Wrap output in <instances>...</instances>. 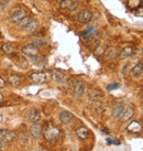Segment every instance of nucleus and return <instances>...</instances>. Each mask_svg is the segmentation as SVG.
<instances>
[{"mask_svg":"<svg viewBox=\"0 0 143 151\" xmlns=\"http://www.w3.org/2000/svg\"><path fill=\"white\" fill-rule=\"evenodd\" d=\"M59 134H61V130H59L57 127H54V126L49 127V128L44 131V137H45V139L49 140V141L56 140V139L59 137Z\"/></svg>","mask_w":143,"mask_h":151,"instance_id":"obj_1","label":"nucleus"},{"mask_svg":"<svg viewBox=\"0 0 143 151\" xmlns=\"http://www.w3.org/2000/svg\"><path fill=\"white\" fill-rule=\"evenodd\" d=\"M73 91H74V95L76 98H80L84 96L85 92H86V84L82 81H76L73 84Z\"/></svg>","mask_w":143,"mask_h":151,"instance_id":"obj_2","label":"nucleus"},{"mask_svg":"<svg viewBox=\"0 0 143 151\" xmlns=\"http://www.w3.org/2000/svg\"><path fill=\"white\" fill-rule=\"evenodd\" d=\"M59 120L61 122L65 125V126H69L72 125L74 120H75V117H74V115L71 113V111H67V110H63V111H61L59 113Z\"/></svg>","mask_w":143,"mask_h":151,"instance_id":"obj_3","label":"nucleus"},{"mask_svg":"<svg viewBox=\"0 0 143 151\" xmlns=\"http://www.w3.org/2000/svg\"><path fill=\"white\" fill-rule=\"evenodd\" d=\"M51 78L54 81L55 83H59V84H63L67 81L66 74L63 71H59V70H53L51 72Z\"/></svg>","mask_w":143,"mask_h":151,"instance_id":"obj_4","label":"nucleus"},{"mask_svg":"<svg viewBox=\"0 0 143 151\" xmlns=\"http://www.w3.org/2000/svg\"><path fill=\"white\" fill-rule=\"evenodd\" d=\"M30 78L35 84H44L47 82V74L44 72H34L30 75Z\"/></svg>","mask_w":143,"mask_h":151,"instance_id":"obj_5","label":"nucleus"},{"mask_svg":"<svg viewBox=\"0 0 143 151\" xmlns=\"http://www.w3.org/2000/svg\"><path fill=\"white\" fill-rule=\"evenodd\" d=\"M133 115H134V109H133V107L132 106H127V107H124L121 115L119 116V120L121 122H126L128 120H130L131 118L133 117Z\"/></svg>","mask_w":143,"mask_h":151,"instance_id":"obj_6","label":"nucleus"},{"mask_svg":"<svg viewBox=\"0 0 143 151\" xmlns=\"http://www.w3.org/2000/svg\"><path fill=\"white\" fill-rule=\"evenodd\" d=\"M92 19H93V13L90 12L89 10H82L77 14V21L79 23H83V24H86V23L90 22Z\"/></svg>","mask_w":143,"mask_h":151,"instance_id":"obj_7","label":"nucleus"},{"mask_svg":"<svg viewBox=\"0 0 143 151\" xmlns=\"http://www.w3.org/2000/svg\"><path fill=\"white\" fill-rule=\"evenodd\" d=\"M105 58L107 61H114V59H117V56L119 55V51L116 46H108L105 50Z\"/></svg>","mask_w":143,"mask_h":151,"instance_id":"obj_8","label":"nucleus"},{"mask_svg":"<svg viewBox=\"0 0 143 151\" xmlns=\"http://www.w3.org/2000/svg\"><path fill=\"white\" fill-rule=\"evenodd\" d=\"M22 52L23 54L26 55L28 58H31V56H36L39 55V49L36 45L34 44H28L22 47Z\"/></svg>","mask_w":143,"mask_h":151,"instance_id":"obj_9","label":"nucleus"},{"mask_svg":"<svg viewBox=\"0 0 143 151\" xmlns=\"http://www.w3.org/2000/svg\"><path fill=\"white\" fill-rule=\"evenodd\" d=\"M127 130H128L130 134H139V132H141L143 130V127L139 122L133 120V122H131L130 124L127 126Z\"/></svg>","mask_w":143,"mask_h":151,"instance_id":"obj_10","label":"nucleus"},{"mask_svg":"<svg viewBox=\"0 0 143 151\" xmlns=\"http://www.w3.org/2000/svg\"><path fill=\"white\" fill-rule=\"evenodd\" d=\"M26 16V11H25L24 9H18L16 10L10 16V22H12V23H17L21 20L22 18L25 17Z\"/></svg>","mask_w":143,"mask_h":151,"instance_id":"obj_11","label":"nucleus"},{"mask_svg":"<svg viewBox=\"0 0 143 151\" xmlns=\"http://www.w3.org/2000/svg\"><path fill=\"white\" fill-rule=\"evenodd\" d=\"M123 109H124V104L122 101L114 103V105L112 106V110H111V116L114 118H119V116L123 111Z\"/></svg>","mask_w":143,"mask_h":151,"instance_id":"obj_12","label":"nucleus"},{"mask_svg":"<svg viewBox=\"0 0 143 151\" xmlns=\"http://www.w3.org/2000/svg\"><path fill=\"white\" fill-rule=\"evenodd\" d=\"M42 126L40 125V124H36V122H34L32 126L30 127V134L31 136L33 137V138H40L41 136H42Z\"/></svg>","mask_w":143,"mask_h":151,"instance_id":"obj_13","label":"nucleus"},{"mask_svg":"<svg viewBox=\"0 0 143 151\" xmlns=\"http://www.w3.org/2000/svg\"><path fill=\"white\" fill-rule=\"evenodd\" d=\"M29 120L31 122H39L40 120H41V114H40V111H39L38 109L35 108H32L31 110L29 111Z\"/></svg>","mask_w":143,"mask_h":151,"instance_id":"obj_14","label":"nucleus"},{"mask_svg":"<svg viewBox=\"0 0 143 151\" xmlns=\"http://www.w3.org/2000/svg\"><path fill=\"white\" fill-rule=\"evenodd\" d=\"M21 81H22V77L20 75H18V74H11L8 77L9 84L11 85V86H13V87H18L19 85L21 84Z\"/></svg>","mask_w":143,"mask_h":151,"instance_id":"obj_15","label":"nucleus"},{"mask_svg":"<svg viewBox=\"0 0 143 151\" xmlns=\"http://www.w3.org/2000/svg\"><path fill=\"white\" fill-rule=\"evenodd\" d=\"M76 134H77V137H78V138H80L82 140H85V139L88 138L89 129L87 128V127H85V126L78 127V128L76 129Z\"/></svg>","mask_w":143,"mask_h":151,"instance_id":"obj_16","label":"nucleus"},{"mask_svg":"<svg viewBox=\"0 0 143 151\" xmlns=\"http://www.w3.org/2000/svg\"><path fill=\"white\" fill-rule=\"evenodd\" d=\"M39 28H40L39 21H36V20H31V21L26 24V27H25L24 29L28 33H34L35 31H38Z\"/></svg>","mask_w":143,"mask_h":151,"instance_id":"obj_17","label":"nucleus"},{"mask_svg":"<svg viewBox=\"0 0 143 151\" xmlns=\"http://www.w3.org/2000/svg\"><path fill=\"white\" fill-rule=\"evenodd\" d=\"M16 132H13V131H10V130H7V131H2V134H1V139L6 141V142H12L14 141V139H16Z\"/></svg>","mask_w":143,"mask_h":151,"instance_id":"obj_18","label":"nucleus"},{"mask_svg":"<svg viewBox=\"0 0 143 151\" xmlns=\"http://www.w3.org/2000/svg\"><path fill=\"white\" fill-rule=\"evenodd\" d=\"M88 96L92 103L97 101H102V94L97 89H90L88 93Z\"/></svg>","mask_w":143,"mask_h":151,"instance_id":"obj_19","label":"nucleus"},{"mask_svg":"<svg viewBox=\"0 0 143 151\" xmlns=\"http://www.w3.org/2000/svg\"><path fill=\"white\" fill-rule=\"evenodd\" d=\"M131 74L133 77H140L143 74V63L135 64L131 70Z\"/></svg>","mask_w":143,"mask_h":151,"instance_id":"obj_20","label":"nucleus"},{"mask_svg":"<svg viewBox=\"0 0 143 151\" xmlns=\"http://www.w3.org/2000/svg\"><path fill=\"white\" fill-rule=\"evenodd\" d=\"M1 51L4 52V54L11 55L13 53H16V46L10 44V43H4L1 45Z\"/></svg>","mask_w":143,"mask_h":151,"instance_id":"obj_21","label":"nucleus"},{"mask_svg":"<svg viewBox=\"0 0 143 151\" xmlns=\"http://www.w3.org/2000/svg\"><path fill=\"white\" fill-rule=\"evenodd\" d=\"M95 33H96V28H95V27H88L87 29H85L84 31H83L82 37H83L84 40H89Z\"/></svg>","mask_w":143,"mask_h":151,"instance_id":"obj_22","label":"nucleus"},{"mask_svg":"<svg viewBox=\"0 0 143 151\" xmlns=\"http://www.w3.org/2000/svg\"><path fill=\"white\" fill-rule=\"evenodd\" d=\"M132 53H133V47L132 46H126L120 52V59L121 60L128 59V58H130L131 55H132Z\"/></svg>","mask_w":143,"mask_h":151,"instance_id":"obj_23","label":"nucleus"},{"mask_svg":"<svg viewBox=\"0 0 143 151\" xmlns=\"http://www.w3.org/2000/svg\"><path fill=\"white\" fill-rule=\"evenodd\" d=\"M127 6H128V8L129 9L135 10V9L139 8L140 6H141V0H128Z\"/></svg>","mask_w":143,"mask_h":151,"instance_id":"obj_24","label":"nucleus"},{"mask_svg":"<svg viewBox=\"0 0 143 151\" xmlns=\"http://www.w3.org/2000/svg\"><path fill=\"white\" fill-rule=\"evenodd\" d=\"M31 20H32V19H31V18H30L29 16L26 14L25 17L22 18L21 20H20L19 22H17L16 24H17L18 27H20V28H25V27H26V24H28V23H29V22L31 21Z\"/></svg>","mask_w":143,"mask_h":151,"instance_id":"obj_25","label":"nucleus"},{"mask_svg":"<svg viewBox=\"0 0 143 151\" xmlns=\"http://www.w3.org/2000/svg\"><path fill=\"white\" fill-rule=\"evenodd\" d=\"M18 139H19V142L21 143V145H26V143H28V141H29V137H28V134H25L24 131L20 132L19 137H18Z\"/></svg>","mask_w":143,"mask_h":151,"instance_id":"obj_26","label":"nucleus"},{"mask_svg":"<svg viewBox=\"0 0 143 151\" xmlns=\"http://www.w3.org/2000/svg\"><path fill=\"white\" fill-rule=\"evenodd\" d=\"M105 45L104 44H98L97 45V47L95 49V54L97 55V56H100V55H104V53H105Z\"/></svg>","mask_w":143,"mask_h":151,"instance_id":"obj_27","label":"nucleus"},{"mask_svg":"<svg viewBox=\"0 0 143 151\" xmlns=\"http://www.w3.org/2000/svg\"><path fill=\"white\" fill-rule=\"evenodd\" d=\"M73 1H74V0H61V2H59V8L68 9Z\"/></svg>","mask_w":143,"mask_h":151,"instance_id":"obj_28","label":"nucleus"},{"mask_svg":"<svg viewBox=\"0 0 143 151\" xmlns=\"http://www.w3.org/2000/svg\"><path fill=\"white\" fill-rule=\"evenodd\" d=\"M78 7H79V2H78L77 0H74V1L72 2L71 6H69V8H68V10H69L71 12H74V11H76V10L78 9Z\"/></svg>","mask_w":143,"mask_h":151,"instance_id":"obj_29","label":"nucleus"},{"mask_svg":"<svg viewBox=\"0 0 143 151\" xmlns=\"http://www.w3.org/2000/svg\"><path fill=\"white\" fill-rule=\"evenodd\" d=\"M99 40H100V35H99V34H97V33H95L92 38L89 39L88 41H89V43H90V44H97V43L99 42Z\"/></svg>","mask_w":143,"mask_h":151,"instance_id":"obj_30","label":"nucleus"},{"mask_svg":"<svg viewBox=\"0 0 143 151\" xmlns=\"http://www.w3.org/2000/svg\"><path fill=\"white\" fill-rule=\"evenodd\" d=\"M120 87V84L118 83H111L107 86V91H114V89H117V88Z\"/></svg>","mask_w":143,"mask_h":151,"instance_id":"obj_31","label":"nucleus"},{"mask_svg":"<svg viewBox=\"0 0 143 151\" xmlns=\"http://www.w3.org/2000/svg\"><path fill=\"white\" fill-rule=\"evenodd\" d=\"M134 14L137 17H143V6H140L139 8L135 9Z\"/></svg>","mask_w":143,"mask_h":151,"instance_id":"obj_32","label":"nucleus"},{"mask_svg":"<svg viewBox=\"0 0 143 151\" xmlns=\"http://www.w3.org/2000/svg\"><path fill=\"white\" fill-rule=\"evenodd\" d=\"M107 143H109V145H120V141L119 140H114V139H110V138H108L107 139Z\"/></svg>","mask_w":143,"mask_h":151,"instance_id":"obj_33","label":"nucleus"},{"mask_svg":"<svg viewBox=\"0 0 143 151\" xmlns=\"http://www.w3.org/2000/svg\"><path fill=\"white\" fill-rule=\"evenodd\" d=\"M4 86H6V81L0 76V88H4Z\"/></svg>","mask_w":143,"mask_h":151,"instance_id":"obj_34","label":"nucleus"},{"mask_svg":"<svg viewBox=\"0 0 143 151\" xmlns=\"http://www.w3.org/2000/svg\"><path fill=\"white\" fill-rule=\"evenodd\" d=\"M4 101V94H1L0 93V103H2V101Z\"/></svg>","mask_w":143,"mask_h":151,"instance_id":"obj_35","label":"nucleus"},{"mask_svg":"<svg viewBox=\"0 0 143 151\" xmlns=\"http://www.w3.org/2000/svg\"><path fill=\"white\" fill-rule=\"evenodd\" d=\"M1 147H2V139L0 138V149H1Z\"/></svg>","mask_w":143,"mask_h":151,"instance_id":"obj_36","label":"nucleus"},{"mask_svg":"<svg viewBox=\"0 0 143 151\" xmlns=\"http://www.w3.org/2000/svg\"><path fill=\"white\" fill-rule=\"evenodd\" d=\"M1 38H2V35H1V33H0V39H1Z\"/></svg>","mask_w":143,"mask_h":151,"instance_id":"obj_37","label":"nucleus"},{"mask_svg":"<svg viewBox=\"0 0 143 151\" xmlns=\"http://www.w3.org/2000/svg\"><path fill=\"white\" fill-rule=\"evenodd\" d=\"M141 2H143V0H141Z\"/></svg>","mask_w":143,"mask_h":151,"instance_id":"obj_38","label":"nucleus"}]
</instances>
